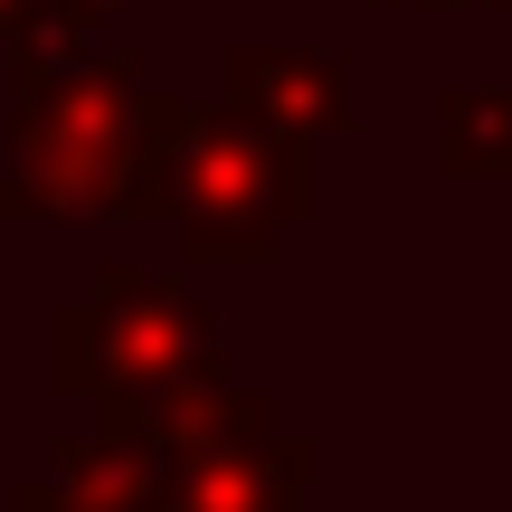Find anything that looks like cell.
<instances>
[{
    "label": "cell",
    "mask_w": 512,
    "mask_h": 512,
    "mask_svg": "<svg viewBox=\"0 0 512 512\" xmlns=\"http://www.w3.org/2000/svg\"><path fill=\"white\" fill-rule=\"evenodd\" d=\"M162 494H171V465L152 446L86 427V437H57L48 475L19 484L10 512H162Z\"/></svg>",
    "instance_id": "obj_5"
},
{
    "label": "cell",
    "mask_w": 512,
    "mask_h": 512,
    "mask_svg": "<svg viewBox=\"0 0 512 512\" xmlns=\"http://www.w3.org/2000/svg\"><path fill=\"white\" fill-rule=\"evenodd\" d=\"M437 162L456 171V181H512V95L503 86H456L446 95Z\"/></svg>",
    "instance_id": "obj_8"
},
{
    "label": "cell",
    "mask_w": 512,
    "mask_h": 512,
    "mask_svg": "<svg viewBox=\"0 0 512 512\" xmlns=\"http://www.w3.org/2000/svg\"><path fill=\"white\" fill-rule=\"evenodd\" d=\"M48 380L95 408H143L162 389H200L219 380V323L171 275L105 266L86 304H67L48 323Z\"/></svg>",
    "instance_id": "obj_2"
},
{
    "label": "cell",
    "mask_w": 512,
    "mask_h": 512,
    "mask_svg": "<svg viewBox=\"0 0 512 512\" xmlns=\"http://www.w3.org/2000/svg\"><path fill=\"white\" fill-rule=\"evenodd\" d=\"M105 10H124V0H57V19H76V29H95Z\"/></svg>",
    "instance_id": "obj_10"
},
{
    "label": "cell",
    "mask_w": 512,
    "mask_h": 512,
    "mask_svg": "<svg viewBox=\"0 0 512 512\" xmlns=\"http://www.w3.org/2000/svg\"><path fill=\"white\" fill-rule=\"evenodd\" d=\"M313 465H323L313 437H266V446H238V456L171 465L162 512H304Z\"/></svg>",
    "instance_id": "obj_7"
},
{
    "label": "cell",
    "mask_w": 512,
    "mask_h": 512,
    "mask_svg": "<svg viewBox=\"0 0 512 512\" xmlns=\"http://www.w3.org/2000/svg\"><path fill=\"white\" fill-rule=\"evenodd\" d=\"M19 190L48 219H162V152L133 143H57V133H10Z\"/></svg>",
    "instance_id": "obj_3"
},
{
    "label": "cell",
    "mask_w": 512,
    "mask_h": 512,
    "mask_svg": "<svg viewBox=\"0 0 512 512\" xmlns=\"http://www.w3.org/2000/svg\"><path fill=\"white\" fill-rule=\"evenodd\" d=\"M38 19H57V0H0V38H29Z\"/></svg>",
    "instance_id": "obj_9"
},
{
    "label": "cell",
    "mask_w": 512,
    "mask_h": 512,
    "mask_svg": "<svg viewBox=\"0 0 512 512\" xmlns=\"http://www.w3.org/2000/svg\"><path fill=\"white\" fill-rule=\"evenodd\" d=\"M228 114H247L256 133H285V143H332V133L361 124V105H351V57L228 48Z\"/></svg>",
    "instance_id": "obj_4"
},
{
    "label": "cell",
    "mask_w": 512,
    "mask_h": 512,
    "mask_svg": "<svg viewBox=\"0 0 512 512\" xmlns=\"http://www.w3.org/2000/svg\"><path fill=\"white\" fill-rule=\"evenodd\" d=\"M0 219H48V209H38V200H29L19 181H0Z\"/></svg>",
    "instance_id": "obj_11"
},
{
    "label": "cell",
    "mask_w": 512,
    "mask_h": 512,
    "mask_svg": "<svg viewBox=\"0 0 512 512\" xmlns=\"http://www.w3.org/2000/svg\"><path fill=\"white\" fill-rule=\"evenodd\" d=\"M418 10H512V0H418Z\"/></svg>",
    "instance_id": "obj_12"
},
{
    "label": "cell",
    "mask_w": 512,
    "mask_h": 512,
    "mask_svg": "<svg viewBox=\"0 0 512 512\" xmlns=\"http://www.w3.org/2000/svg\"><path fill=\"white\" fill-rule=\"evenodd\" d=\"M152 152H162V219L200 266H238L266 256L275 228L313 219L323 181H313V143L256 133L228 105H190V95H152Z\"/></svg>",
    "instance_id": "obj_1"
},
{
    "label": "cell",
    "mask_w": 512,
    "mask_h": 512,
    "mask_svg": "<svg viewBox=\"0 0 512 512\" xmlns=\"http://www.w3.org/2000/svg\"><path fill=\"white\" fill-rule=\"evenodd\" d=\"M105 427H114V437H133V446H152L162 465H200V456H238V446L285 437L275 408L247 399V389H228V380L162 389V399H143V408H105Z\"/></svg>",
    "instance_id": "obj_6"
}]
</instances>
